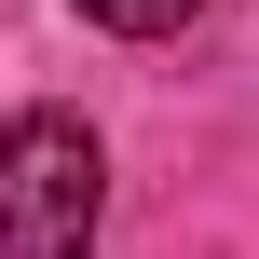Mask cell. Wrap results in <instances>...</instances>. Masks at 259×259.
Here are the masks:
<instances>
[{"label": "cell", "mask_w": 259, "mask_h": 259, "mask_svg": "<svg viewBox=\"0 0 259 259\" xmlns=\"http://www.w3.org/2000/svg\"><path fill=\"white\" fill-rule=\"evenodd\" d=\"M109 219V150L82 109H14L0 123V259H96Z\"/></svg>", "instance_id": "6da1fadb"}, {"label": "cell", "mask_w": 259, "mask_h": 259, "mask_svg": "<svg viewBox=\"0 0 259 259\" xmlns=\"http://www.w3.org/2000/svg\"><path fill=\"white\" fill-rule=\"evenodd\" d=\"M82 14H96L109 41H164V27H191L205 0H82Z\"/></svg>", "instance_id": "7a4b0ae2"}]
</instances>
